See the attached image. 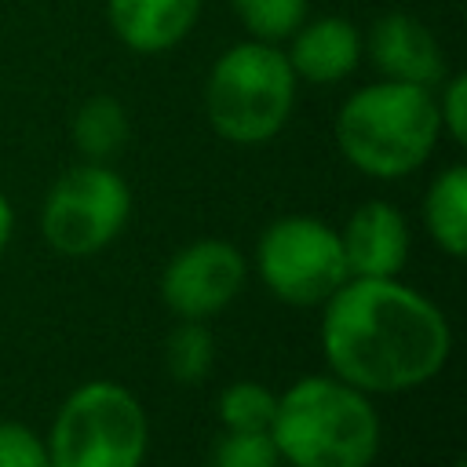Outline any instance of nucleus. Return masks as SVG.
Wrapping results in <instances>:
<instances>
[{
	"mask_svg": "<svg viewBox=\"0 0 467 467\" xmlns=\"http://www.w3.org/2000/svg\"><path fill=\"white\" fill-rule=\"evenodd\" d=\"M321 350L336 379L365 394H401L445 368L452 332L423 292L394 277H347L325 299Z\"/></svg>",
	"mask_w": 467,
	"mask_h": 467,
	"instance_id": "nucleus-1",
	"label": "nucleus"
},
{
	"mask_svg": "<svg viewBox=\"0 0 467 467\" xmlns=\"http://www.w3.org/2000/svg\"><path fill=\"white\" fill-rule=\"evenodd\" d=\"M270 438L292 467H372L379 416L365 390L336 376H303L277 398Z\"/></svg>",
	"mask_w": 467,
	"mask_h": 467,
	"instance_id": "nucleus-2",
	"label": "nucleus"
},
{
	"mask_svg": "<svg viewBox=\"0 0 467 467\" xmlns=\"http://www.w3.org/2000/svg\"><path fill=\"white\" fill-rule=\"evenodd\" d=\"M441 120L434 88L376 80L358 88L336 113V146L350 168L372 179L416 171L438 146Z\"/></svg>",
	"mask_w": 467,
	"mask_h": 467,
	"instance_id": "nucleus-3",
	"label": "nucleus"
},
{
	"mask_svg": "<svg viewBox=\"0 0 467 467\" xmlns=\"http://www.w3.org/2000/svg\"><path fill=\"white\" fill-rule=\"evenodd\" d=\"M296 73L277 44L244 40L226 47L204 80V117L234 146L270 142L292 117Z\"/></svg>",
	"mask_w": 467,
	"mask_h": 467,
	"instance_id": "nucleus-4",
	"label": "nucleus"
},
{
	"mask_svg": "<svg viewBox=\"0 0 467 467\" xmlns=\"http://www.w3.org/2000/svg\"><path fill=\"white\" fill-rule=\"evenodd\" d=\"M150 423L139 398L109 379L77 387L47 434V467H142Z\"/></svg>",
	"mask_w": 467,
	"mask_h": 467,
	"instance_id": "nucleus-5",
	"label": "nucleus"
},
{
	"mask_svg": "<svg viewBox=\"0 0 467 467\" xmlns=\"http://www.w3.org/2000/svg\"><path fill=\"white\" fill-rule=\"evenodd\" d=\"M128 215H131L128 182L113 168L99 161H84L51 182L40 208V234L55 252L80 259L102 252L124 230Z\"/></svg>",
	"mask_w": 467,
	"mask_h": 467,
	"instance_id": "nucleus-6",
	"label": "nucleus"
},
{
	"mask_svg": "<svg viewBox=\"0 0 467 467\" xmlns=\"http://www.w3.org/2000/svg\"><path fill=\"white\" fill-rule=\"evenodd\" d=\"M255 266L263 285L292 306H317L350 277L339 230L314 215H285L270 223L259 237Z\"/></svg>",
	"mask_w": 467,
	"mask_h": 467,
	"instance_id": "nucleus-7",
	"label": "nucleus"
},
{
	"mask_svg": "<svg viewBox=\"0 0 467 467\" xmlns=\"http://www.w3.org/2000/svg\"><path fill=\"white\" fill-rule=\"evenodd\" d=\"M244 285V255L230 241H193L161 270V299L175 317L204 321L230 306Z\"/></svg>",
	"mask_w": 467,
	"mask_h": 467,
	"instance_id": "nucleus-8",
	"label": "nucleus"
},
{
	"mask_svg": "<svg viewBox=\"0 0 467 467\" xmlns=\"http://www.w3.org/2000/svg\"><path fill=\"white\" fill-rule=\"evenodd\" d=\"M361 55H368V62L379 69L383 80L438 88L449 73L438 36L416 15H405V11L379 15L361 36Z\"/></svg>",
	"mask_w": 467,
	"mask_h": 467,
	"instance_id": "nucleus-9",
	"label": "nucleus"
},
{
	"mask_svg": "<svg viewBox=\"0 0 467 467\" xmlns=\"http://www.w3.org/2000/svg\"><path fill=\"white\" fill-rule=\"evenodd\" d=\"M350 277H398L409 259L405 215L387 201H365L339 230Z\"/></svg>",
	"mask_w": 467,
	"mask_h": 467,
	"instance_id": "nucleus-10",
	"label": "nucleus"
},
{
	"mask_svg": "<svg viewBox=\"0 0 467 467\" xmlns=\"http://www.w3.org/2000/svg\"><path fill=\"white\" fill-rule=\"evenodd\" d=\"M288 40L292 44L285 58L296 80H306V84H339L361 62V33L339 15L303 18Z\"/></svg>",
	"mask_w": 467,
	"mask_h": 467,
	"instance_id": "nucleus-11",
	"label": "nucleus"
},
{
	"mask_svg": "<svg viewBox=\"0 0 467 467\" xmlns=\"http://www.w3.org/2000/svg\"><path fill=\"white\" fill-rule=\"evenodd\" d=\"M197 15L201 0H106L109 29L139 55H161L182 44Z\"/></svg>",
	"mask_w": 467,
	"mask_h": 467,
	"instance_id": "nucleus-12",
	"label": "nucleus"
},
{
	"mask_svg": "<svg viewBox=\"0 0 467 467\" xmlns=\"http://www.w3.org/2000/svg\"><path fill=\"white\" fill-rule=\"evenodd\" d=\"M423 223L445 255L463 259L467 252V168L463 164H449L431 182L423 197Z\"/></svg>",
	"mask_w": 467,
	"mask_h": 467,
	"instance_id": "nucleus-13",
	"label": "nucleus"
},
{
	"mask_svg": "<svg viewBox=\"0 0 467 467\" xmlns=\"http://www.w3.org/2000/svg\"><path fill=\"white\" fill-rule=\"evenodd\" d=\"M128 131V109L113 95H91L88 102H80L73 117V142L84 153V161L106 164L124 150Z\"/></svg>",
	"mask_w": 467,
	"mask_h": 467,
	"instance_id": "nucleus-14",
	"label": "nucleus"
},
{
	"mask_svg": "<svg viewBox=\"0 0 467 467\" xmlns=\"http://www.w3.org/2000/svg\"><path fill=\"white\" fill-rule=\"evenodd\" d=\"M215 361V339L201 321L182 317V325H175L164 339V368L175 383H201L212 372Z\"/></svg>",
	"mask_w": 467,
	"mask_h": 467,
	"instance_id": "nucleus-15",
	"label": "nucleus"
},
{
	"mask_svg": "<svg viewBox=\"0 0 467 467\" xmlns=\"http://www.w3.org/2000/svg\"><path fill=\"white\" fill-rule=\"evenodd\" d=\"M230 7L252 33V40L281 44L299 29L310 11V0H230Z\"/></svg>",
	"mask_w": 467,
	"mask_h": 467,
	"instance_id": "nucleus-16",
	"label": "nucleus"
},
{
	"mask_svg": "<svg viewBox=\"0 0 467 467\" xmlns=\"http://www.w3.org/2000/svg\"><path fill=\"white\" fill-rule=\"evenodd\" d=\"M274 405H277V398L263 383H252V379L230 383L219 394L223 431H270Z\"/></svg>",
	"mask_w": 467,
	"mask_h": 467,
	"instance_id": "nucleus-17",
	"label": "nucleus"
},
{
	"mask_svg": "<svg viewBox=\"0 0 467 467\" xmlns=\"http://www.w3.org/2000/svg\"><path fill=\"white\" fill-rule=\"evenodd\" d=\"M270 431H223L212 445V467H277Z\"/></svg>",
	"mask_w": 467,
	"mask_h": 467,
	"instance_id": "nucleus-18",
	"label": "nucleus"
},
{
	"mask_svg": "<svg viewBox=\"0 0 467 467\" xmlns=\"http://www.w3.org/2000/svg\"><path fill=\"white\" fill-rule=\"evenodd\" d=\"M0 467H47V441L26 423H0Z\"/></svg>",
	"mask_w": 467,
	"mask_h": 467,
	"instance_id": "nucleus-19",
	"label": "nucleus"
},
{
	"mask_svg": "<svg viewBox=\"0 0 467 467\" xmlns=\"http://www.w3.org/2000/svg\"><path fill=\"white\" fill-rule=\"evenodd\" d=\"M434 102H438L441 131H449L452 142H463L467 139V80H463V73H445Z\"/></svg>",
	"mask_w": 467,
	"mask_h": 467,
	"instance_id": "nucleus-20",
	"label": "nucleus"
},
{
	"mask_svg": "<svg viewBox=\"0 0 467 467\" xmlns=\"http://www.w3.org/2000/svg\"><path fill=\"white\" fill-rule=\"evenodd\" d=\"M11 230H15V212H11V201L0 193V252H4L7 241H11Z\"/></svg>",
	"mask_w": 467,
	"mask_h": 467,
	"instance_id": "nucleus-21",
	"label": "nucleus"
}]
</instances>
